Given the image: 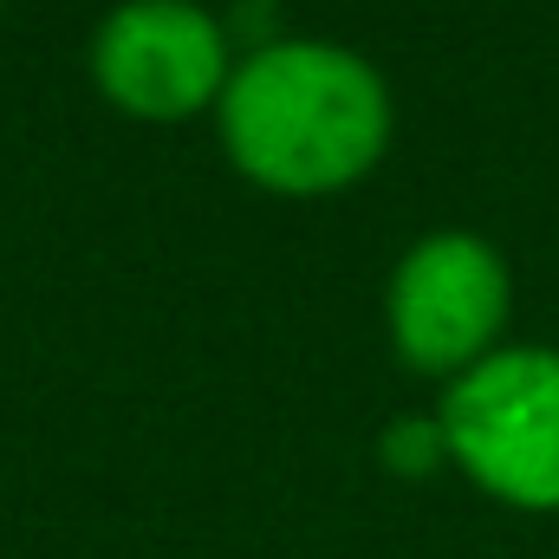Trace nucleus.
Returning a JSON list of instances; mask_svg holds the SVG:
<instances>
[{
    "instance_id": "7ed1b4c3",
    "label": "nucleus",
    "mask_w": 559,
    "mask_h": 559,
    "mask_svg": "<svg viewBox=\"0 0 559 559\" xmlns=\"http://www.w3.org/2000/svg\"><path fill=\"white\" fill-rule=\"evenodd\" d=\"M508 319V267L475 235H429L397 267L391 332L397 352L423 371H455L488 352Z\"/></svg>"
},
{
    "instance_id": "20e7f679",
    "label": "nucleus",
    "mask_w": 559,
    "mask_h": 559,
    "mask_svg": "<svg viewBox=\"0 0 559 559\" xmlns=\"http://www.w3.org/2000/svg\"><path fill=\"white\" fill-rule=\"evenodd\" d=\"M98 85L143 118H182L222 85V33L182 0H138L98 33Z\"/></svg>"
},
{
    "instance_id": "f257e3e1",
    "label": "nucleus",
    "mask_w": 559,
    "mask_h": 559,
    "mask_svg": "<svg viewBox=\"0 0 559 559\" xmlns=\"http://www.w3.org/2000/svg\"><path fill=\"white\" fill-rule=\"evenodd\" d=\"M222 131L248 176L319 195L378 163L391 105L378 72L338 46H267L228 79Z\"/></svg>"
},
{
    "instance_id": "f03ea898",
    "label": "nucleus",
    "mask_w": 559,
    "mask_h": 559,
    "mask_svg": "<svg viewBox=\"0 0 559 559\" xmlns=\"http://www.w3.org/2000/svg\"><path fill=\"white\" fill-rule=\"evenodd\" d=\"M449 455L514 508H559V352H495L442 404Z\"/></svg>"
},
{
    "instance_id": "39448f33",
    "label": "nucleus",
    "mask_w": 559,
    "mask_h": 559,
    "mask_svg": "<svg viewBox=\"0 0 559 559\" xmlns=\"http://www.w3.org/2000/svg\"><path fill=\"white\" fill-rule=\"evenodd\" d=\"M442 449H449V442H442V423H436V429H429V423H397V429H391V462H397V468H429Z\"/></svg>"
}]
</instances>
